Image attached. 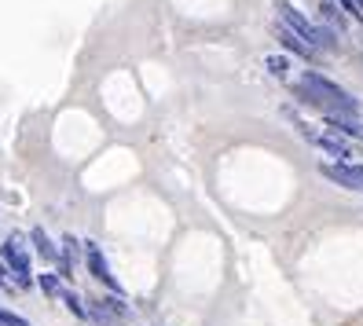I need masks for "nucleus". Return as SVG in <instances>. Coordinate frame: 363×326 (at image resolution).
I'll return each mask as SVG.
<instances>
[{"label": "nucleus", "mask_w": 363, "mask_h": 326, "mask_svg": "<svg viewBox=\"0 0 363 326\" xmlns=\"http://www.w3.org/2000/svg\"><path fill=\"white\" fill-rule=\"evenodd\" d=\"M319 18H323V26H327L330 33H345V30H349L345 11H341L334 0H323V4H319Z\"/></svg>", "instance_id": "obj_7"}, {"label": "nucleus", "mask_w": 363, "mask_h": 326, "mask_svg": "<svg viewBox=\"0 0 363 326\" xmlns=\"http://www.w3.org/2000/svg\"><path fill=\"white\" fill-rule=\"evenodd\" d=\"M37 286L45 290L48 297H62V282H59V275H55V271H45V275H40V282H37Z\"/></svg>", "instance_id": "obj_13"}, {"label": "nucleus", "mask_w": 363, "mask_h": 326, "mask_svg": "<svg viewBox=\"0 0 363 326\" xmlns=\"http://www.w3.org/2000/svg\"><path fill=\"white\" fill-rule=\"evenodd\" d=\"M89 319H96V326H114V315L103 308L99 297H89Z\"/></svg>", "instance_id": "obj_12"}, {"label": "nucleus", "mask_w": 363, "mask_h": 326, "mask_svg": "<svg viewBox=\"0 0 363 326\" xmlns=\"http://www.w3.org/2000/svg\"><path fill=\"white\" fill-rule=\"evenodd\" d=\"M323 150H330V154H337V158H349L352 154V147L345 143V140H337V136H312Z\"/></svg>", "instance_id": "obj_10"}, {"label": "nucleus", "mask_w": 363, "mask_h": 326, "mask_svg": "<svg viewBox=\"0 0 363 326\" xmlns=\"http://www.w3.org/2000/svg\"><path fill=\"white\" fill-rule=\"evenodd\" d=\"M337 8H341V11H352V15H359V8H356V0H337Z\"/></svg>", "instance_id": "obj_17"}, {"label": "nucleus", "mask_w": 363, "mask_h": 326, "mask_svg": "<svg viewBox=\"0 0 363 326\" xmlns=\"http://www.w3.org/2000/svg\"><path fill=\"white\" fill-rule=\"evenodd\" d=\"M356 8H359V15H363V0H356Z\"/></svg>", "instance_id": "obj_18"}, {"label": "nucleus", "mask_w": 363, "mask_h": 326, "mask_svg": "<svg viewBox=\"0 0 363 326\" xmlns=\"http://www.w3.org/2000/svg\"><path fill=\"white\" fill-rule=\"evenodd\" d=\"M286 67H290V62H286L283 55H268V70H272V74H279V77H286Z\"/></svg>", "instance_id": "obj_16"}, {"label": "nucleus", "mask_w": 363, "mask_h": 326, "mask_svg": "<svg viewBox=\"0 0 363 326\" xmlns=\"http://www.w3.org/2000/svg\"><path fill=\"white\" fill-rule=\"evenodd\" d=\"M59 300L67 304V308H70V312H74L77 319H84V322H89V304H84V300H81V297H77L74 290H62V297H59Z\"/></svg>", "instance_id": "obj_11"}, {"label": "nucleus", "mask_w": 363, "mask_h": 326, "mask_svg": "<svg viewBox=\"0 0 363 326\" xmlns=\"http://www.w3.org/2000/svg\"><path fill=\"white\" fill-rule=\"evenodd\" d=\"M0 260L8 264V271H11V279L18 282L23 290H30L33 286V268H30V253H26V235H11L8 242H0Z\"/></svg>", "instance_id": "obj_3"}, {"label": "nucleus", "mask_w": 363, "mask_h": 326, "mask_svg": "<svg viewBox=\"0 0 363 326\" xmlns=\"http://www.w3.org/2000/svg\"><path fill=\"white\" fill-rule=\"evenodd\" d=\"M0 326H30L23 315H15V312H8V308H0Z\"/></svg>", "instance_id": "obj_15"}, {"label": "nucleus", "mask_w": 363, "mask_h": 326, "mask_svg": "<svg viewBox=\"0 0 363 326\" xmlns=\"http://www.w3.org/2000/svg\"><path fill=\"white\" fill-rule=\"evenodd\" d=\"M275 37H279V40H283V45H286L294 55H301V59H315V48H312V45H305V40L297 37L294 30H286L283 23H279V30H275Z\"/></svg>", "instance_id": "obj_9"}, {"label": "nucleus", "mask_w": 363, "mask_h": 326, "mask_svg": "<svg viewBox=\"0 0 363 326\" xmlns=\"http://www.w3.org/2000/svg\"><path fill=\"white\" fill-rule=\"evenodd\" d=\"M279 18H283V26H286V30H294V33L301 37L305 45H312L315 52H337V33H330L327 26L308 23V18L297 11V8H290L286 0H279Z\"/></svg>", "instance_id": "obj_2"}, {"label": "nucleus", "mask_w": 363, "mask_h": 326, "mask_svg": "<svg viewBox=\"0 0 363 326\" xmlns=\"http://www.w3.org/2000/svg\"><path fill=\"white\" fill-rule=\"evenodd\" d=\"M99 300H103V308L111 312L114 319H125V315H129V308H125V300H121L118 293H111V297H99Z\"/></svg>", "instance_id": "obj_14"}, {"label": "nucleus", "mask_w": 363, "mask_h": 326, "mask_svg": "<svg viewBox=\"0 0 363 326\" xmlns=\"http://www.w3.org/2000/svg\"><path fill=\"white\" fill-rule=\"evenodd\" d=\"M297 96H301L305 103H312L315 111H323L327 121L330 118H356L359 114V106L356 99L345 92V89H337L334 81H327L323 74H301V81H297Z\"/></svg>", "instance_id": "obj_1"}, {"label": "nucleus", "mask_w": 363, "mask_h": 326, "mask_svg": "<svg viewBox=\"0 0 363 326\" xmlns=\"http://www.w3.org/2000/svg\"><path fill=\"white\" fill-rule=\"evenodd\" d=\"M81 257H84V264H89V275H92L96 282H103V286L111 290V293H118V297H121V286H118V279H114L111 264H106V257H103L99 242L84 238V242H81Z\"/></svg>", "instance_id": "obj_4"}, {"label": "nucleus", "mask_w": 363, "mask_h": 326, "mask_svg": "<svg viewBox=\"0 0 363 326\" xmlns=\"http://www.w3.org/2000/svg\"><path fill=\"white\" fill-rule=\"evenodd\" d=\"M77 249H81V238H74V235H62L59 260H55L59 279H70V275H74V260H77Z\"/></svg>", "instance_id": "obj_6"}, {"label": "nucleus", "mask_w": 363, "mask_h": 326, "mask_svg": "<svg viewBox=\"0 0 363 326\" xmlns=\"http://www.w3.org/2000/svg\"><path fill=\"white\" fill-rule=\"evenodd\" d=\"M323 169V176L341 184V187H349V191H363V165H345V162H327V165H319Z\"/></svg>", "instance_id": "obj_5"}, {"label": "nucleus", "mask_w": 363, "mask_h": 326, "mask_svg": "<svg viewBox=\"0 0 363 326\" xmlns=\"http://www.w3.org/2000/svg\"><path fill=\"white\" fill-rule=\"evenodd\" d=\"M30 242H33V249H37L40 260H48V264H55V260H59V249L52 246V238H48L45 227H30Z\"/></svg>", "instance_id": "obj_8"}]
</instances>
